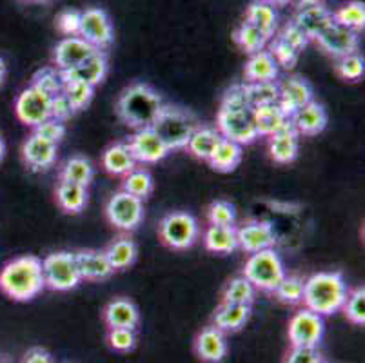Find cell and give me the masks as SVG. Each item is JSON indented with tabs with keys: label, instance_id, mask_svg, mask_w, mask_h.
I'll return each instance as SVG.
<instances>
[{
	"label": "cell",
	"instance_id": "6da1fadb",
	"mask_svg": "<svg viewBox=\"0 0 365 363\" xmlns=\"http://www.w3.org/2000/svg\"><path fill=\"white\" fill-rule=\"evenodd\" d=\"M217 129L222 138L233 140L242 148L260 138L257 133V124H255V108L245 98L242 84L233 86L224 95L217 116Z\"/></svg>",
	"mask_w": 365,
	"mask_h": 363
},
{
	"label": "cell",
	"instance_id": "7a4b0ae2",
	"mask_svg": "<svg viewBox=\"0 0 365 363\" xmlns=\"http://www.w3.org/2000/svg\"><path fill=\"white\" fill-rule=\"evenodd\" d=\"M44 289L42 260L38 256H19L0 269V291L15 302H31Z\"/></svg>",
	"mask_w": 365,
	"mask_h": 363
},
{
	"label": "cell",
	"instance_id": "3957f363",
	"mask_svg": "<svg viewBox=\"0 0 365 363\" xmlns=\"http://www.w3.org/2000/svg\"><path fill=\"white\" fill-rule=\"evenodd\" d=\"M164 100L155 88L137 82L125 88L117 100V116L131 129L151 128L160 113Z\"/></svg>",
	"mask_w": 365,
	"mask_h": 363
},
{
	"label": "cell",
	"instance_id": "277c9868",
	"mask_svg": "<svg viewBox=\"0 0 365 363\" xmlns=\"http://www.w3.org/2000/svg\"><path fill=\"white\" fill-rule=\"evenodd\" d=\"M347 295H349V289L341 272H317L305 280L302 304L305 309L317 315L331 316L341 311Z\"/></svg>",
	"mask_w": 365,
	"mask_h": 363
},
{
	"label": "cell",
	"instance_id": "5b68a950",
	"mask_svg": "<svg viewBox=\"0 0 365 363\" xmlns=\"http://www.w3.org/2000/svg\"><path fill=\"white\" fill-rule=\"evenodd\" d=\"M200 126V120L193 111L180 106L164 104L151 128L171 151H178V149H185L191 135Z\"/></svg>",
	"mask_w": 365,
	"mask_h": 363
},
{
	"label": "cell",
	"instance_id": "8992f818",
	"mask_svg": "<svg viewBox=\"0 0 365 363\" xmlns=\"http://www.w3.org/2000/svg\"><path fill=\"white\" fill-rule=\"evenodd\" d=\"M242 276H245L257 291L274 292L278 284L287 276V271L282 256L273 247L249 255Z\"/></svg>",
	"mask_w": 365,
	"mask_h": 363
},
{
	"label": "cell",
	"instance_id": "52a82bcc",
	"mask_svg": "<svg viewBox=\"0 0 365 363\" xmlns=\"http://www.w3.org/2000/svg\"><path fill=\"white\" fill-rule=\"evenodd\" d=\"M42 275L46 287L58 292L71 291L82 282L75 252L69 251H56L46 256L42 260Z\"/></svg>",
	"mask_w": 365,
	"mask_h": 363
},
{
	"label": "cell",
	"instance_id": "ba28073f",
	"mask_svg": "<svg viewBox=\"0 0 365 363\" xmlns=\"http://www.w3.org/2000/svg\"><path fill=\"white\" fill-rule=\"evenodd\" d=\"M158 235L169 249L185 251L193 247L200 236V225L191 213L173 211L162 218L158 225Z\"/></svg>",
	"mask_w": 365,
	"mask_h": 363
},
{
	"label": "cell",
	"instance_id": "9c48e42d",
	"mask_svg": "<svg viewBox=\"0 0 365 363\" xmlns=\"http://www.w3.org/2000/svg\"><path fill=\"white\" fill-rule=\"evenodd\" d=\"M144 200L129 195L125 191H117L106 204V216L109 224L118 231L133 232L144 222Z\"/></svg>",
	"mask_w": 365,
	"mask_h": 363
},
{
	"label": "cell",
	"instance_id": "30bf717a",
	"mask_svg": "<svg viewBox=\"0 0 365 363\" xmlns=\"http://www.w3.org/2000/svg\"><path fill=\"white\" fill-rule=\"evenodd\" d=\"M324 334V316L317 315V312L305 307L291 316L289 327H287L291 347H318Z\"/></svg>",
	"mask_w": 365,
	"mask_h": 363
},
{
	"label": "cell",
	"instance_id": "8fae6325",
	"mask_svg": "<svg viewBox=\"0 0 365 363\" xmlns=\"http://www.w3.org/2000/svg\"><path fill=\"white\" fill-rule=\"evenodd\" d=\"M78 36L84 39L97 51H106L115 42V26H113L108 11L102 8L84 9Z\"/></svg>",
	"mask_w": 365,
	"mask_h": 363
},
{
	"label": "cell",
	"instance_id": "7c38bea8",
	"mask_svg": "<svg viewBox=\"0 0 365 363\" xmlns=\"http://www.w3.org/2000/svg\"><path fill=\"white\" fill-rule=\"evenodd\" d=\"M51 95L42 89L29 86L19 95L15 102V113L22 124L29 128L41 126L44 120L51 118Z\"/></svg>",
	"mask_w": 365,
	"mask_h": 363
},
{
	"label": "cell",
	"instance_id": "4fadbf2b",
	"mask_svg": "<svg viewBox=\"0 0 365 363\" xmlns=\"http://www.w3.org/2000/svg\"><path fill=\"white\" fill-rule=\"evenodd\" d=\"M314 42H317L318 48H320L325 55L333 56V58H341V56L358 53L361 39L358 31H353V29L344 28V26L333 22L329 28H325L324 31L314 39Z\"/></svg>",
	"mask_w": 365,
	"mask_h": 363
},
{
	"label": "cell",
	"instance_id": "5bb4252c",
	"mask_svg": "<svg viewBox=\"0 0 365 363\" xmlns=\"http://www.w3.org/2000/svg\"><path fill=\"white\" fill-rule=\"evenodd\" d=\"M129 149L137 160V164H158L168 158L171 149L165 145L164 140L153 131V128L137 129L129 138Z\"/></svg>",
	"mask_w": 365,
	"mask_h": 363
},
{
	"label": "cell",
	"instance_id": "9a60e30c",
	"mask_svg": "<svg viewBox=\"0 0 365 363\" xmlns=\"http://www.w3.org/2000/svg\"><path fill=\"white\" fill-rule=\"evenodd\" d=\"M238 247L247 255L264 251V249H273L277 244V235L271 225V222L265 220H249L237 229Z\"/></svg>",
	"mask_w": 365,
	"mask_h": 363
},
{
	"label": "cell",
	"instance_id": "2e32d148",
	"mask_svg": "<svg viewBox=\"0 0 365 363\" xmlns=\"http://www.w3.org/2000/svg\"><path fill=\"white\" fill-rule=\"evenodd\" d=\"M278 91H280L278 106L289 118L298 109H302L305 104H309L311 100H314L313 86L304 76L298 75H291L282 80V82H278Z\"/></svg>",
	"mask_w": 365,
	"mask_h": 363
},
{
	"label": "cell",
	"instance_id": "e0dca14e",
	"mask_svg": "<svg viewBox=\"0 0 365 363\" xmlns=\"http://www.w3.org/2000/svg\"><path fill=\"white\" fill-rule=\"evenodd\" d=\"M97 49L89 46L81 36H64L56 42L55 49H53V66L62 73L69 71L82 64Z\"/></svg>",
	"mask_w": 365,
	"mask_h": 363
},
{
	"label": "cell",
	"instance_id": "ac0fdd59",
	"mask_svg": "<svg viewBox=\"0 0 365 363\" xmlns=\"http://www.w3.org/2000/svg\"><path fill=\"white\" fill-rule=\"evenodd\" d=\"M56 153L58 145L35 133H31L22 145V160L31 171H46L53 168L56 162Z\"/></svg>",
	"mask_w": 365,
	"mask_h": 363
},
{
	"label": "cell",
	"instance_id": "d6986e66",
	"mask_svg": "<svg viewBox=\"0 0 365 363\" xmlns=\"http://www.w3.org/2000/svg\"><path fill=\"white\" fill-rule=\"evenodd\" d=\"M329 122V115L324 104L311 100L309 104H305L304 108L298 109L293 116H291V126L294 131L300 136H317L325 131Z\"/></svg>",
	"mask_w": 365,
	"mask_h": 363
},
{
	"label": "cell",
	"instance_id": "ffe728a7",
	"mask_svg": "<svg viewBox=\"0 0 365 363\" xmlns=\"http://www.w3.org/2000/svg\"><path fill=\"white\" fill-rule=\"evenodd\" d=\"M227 338L215 325L202 329L195 338V354L204 363H220L227 356Z\"/></svg>",
	"mask_w": 365,
	"mask_h": 363
},
{
	"label": "cell",
	"instance_id": "44dd1931",
	"mask_svg": "<svg viewBox=\"0 0 365 363\" xmlns=\"http://www.w3.org/2000/svg\"><path fill=\"white\" fill-rule=\"evenodd\" d=\"M104 324L108 329H133L137 331L140 324V311L131 300L115 298L104 307L102 312Z\"/></svg>",
	"mask_w": 365,
	"mask_h": 363
},
{
	"label": "cell",
	"instance_id": "7402d4cb",
	"mask_svg": "<svg viewBox=\"0 0 365 363\" xmlns=\"http://www.w3.org/2000/svg\"><path fill=\"white\" fill-rule=\"evenodd\" d=\"M108 69L109 62L106 51H95L82 64L69 69V71L61 73L64 80H78V82H84V84L91 86V88H97L101 82H104L106 75H108Z\"/></svg>",
	"mask_w": 365,
	"mask_h": 363
},
{
	"label": "cell",
	"instance_id": "603a6c76",
	"mask_svg": "<svg viewBox=\"0 0 365 363\" xmlns=\"http://www.w3.org/2000/svg\"><path fill=\"white\" fill-rule=\"evenodd\" d=\"M75 258L82 280H86V282H104V280L111 278L113 272H115L104 251L84 249V251L75 252Z\"/></svg>",
	"mask_w": 365,
	"mask_h": 363
},
{
	"label": "cell",
	"instance_id": "cb8c5ba5",
	"mask_svg": "<svg viewBox=\"0 0 365 363\" xmlns=\"http://www.w3.org/2000/svg\"><path fill=\"white\" fill-rule=\"evenodd\" d=\"M280 75L277 60L267 49L249 55L244 66V82L245 84H258V82H277Z\"/></svg>",
	"mask_w": 365,
	"mask_h": 363
},
{
	"label": "cell",
	"instance_id": "d4e9b609",
	"mask_svg": "<svg viewBox=\"0 0 365 363\" xmlns=\"http://www.w3.org/2000/svg\"><path fill=\"white\" fill-rule=\"evenodd\" d=\"M294 24L309 36V40H314L325 28L333 24V11L325 4L307 6V8L298 9L293 19Z\"/></svg>",
	"mask_w": 365,
	"mask_h": 363
},
{
	"label": "cell",
	"instance_id": "484cf974",
	"mask_svg": "<svg viewBox=\"0 0 365 363\" xmlns=\"http://www.w3.org/2000/svg\"><path fill=\"white\" fill-rule=\"evenodd\" d=\"M300 151V135L293 126L282 129L277 135L269 136V155L277 164H293Z\"/></svg>",
	"mask_w": 365,
	"mask_h": 363
},
{
	"label": "cell",
	"instance_id": "4316f807",
	"mask_svg": "<svg viewBox=\"0 0 365 363\" xmlns=\"http://www.w3.org/2000/svg\"><path fill=\"white\" fill-rule=\"evenodd\" d=\"M251 318V305L220 304L213 315V325L224 334L242 331Z\"/></svg>",
	"mask_w": 365,
	"mask_h": 363
},
{
	"label": "cell",
	"instance_id": "83f0119b",
	"mask_svg": "<svg viewBox=\"0 0 365 363\" xmlns=\"http://www.w3.org/2000/svg\"><path fill=\"white\" fill-rule=\"evenodd\" d=\"M102 168L113 176H125L137 168V160L133 156L128 142L109 145L102 155Z\"/></svg>",
	"mask_w": 365,
	"mask_h": 363
},
{
	"label": "cell",
	"instance_id": "f1b7e54d",
	"mask_svg": "<svg viewBox=\"0 0 365 363\" xmlns=\"http://www.w3.org/2000/svg\"><path fill=\"white\" fill-rule=\"evenodd\" d=\"M255 124L258 136H273L282 129L289 128L291 118L282 111L278 104H269L255 108Z\"/></svg>",
	"mask_w": 365,
	"mask_h": 363
},
{
	"label": "cell",
	"instance_id": "f546056e",
	"mask_svg": "<svg viewBox=\"0 0 365 363\" xmlns=\"http://www.w3.org/2000/svg\"><path fill=\"white\" fill-rule=\"evenodd\" d=\"M56 204L68 215H81L84 208L88 205L89 193L88 188L78 184H71V182H62L58 184L55 191Z\"/></svg>",
	"mask_w": 365,
	"mask_h": 363
},
{
	"label": "cell",
	"instance_id": "4dcf8cb0",
	"mask_svg": "<svg viewBox=\"0 0 365 363\" xmlns=\"http://www.w3.org/2000/svg\"><path fill=\"white\" fill-rule=\"evenodd\" d=\"M204 245L207 251L217 255H231L238 249L237 227L225 225H209L204 232Z\"/></svg>",
	"mask_w": 365,
	"mask_h": 363
},
{
	"label": "cell",
	"instance_id": "1f68e13d",
	"mask_svg": "<svg viewBox=\"0 0 365 363\" xmlns=\"http://www.w3.org/2000/svg\"><path fill=\"white\" fill-rule=\"evenodd\" d=\"M242 156H244V151H242L240 144H237V142H233V140L222 138L207 162L215 171L231 173L240 165Z\"/></svg>",
	"mask_w": 365,
	"mask_h": 363
},
{
	"label": "cell",
	"instance_id": "d6a6232c",
	"mask_svg": "<svg viewBox=\"0 0 365 363\" xmlns=\"http://www.w3.org/2000/svg\"><path fill=\"white\" fill-rule=\"evenodd\" d=\"M220 140H222V135L218 133L217 128H211V126H200V128L191 135L185 149H187L195 158L207 162V160L211 158V155H213L215 149H217Z\"/></svg>",
	"mask_w": 365,
	"mask_h": 363
},
{
	"label": "cell",
	"instance_id": "836d02e7",
	"mask_svg": "<svg viewBox=\"0 0 365 363\" xmlns=\"http://www.w3.org/2000/svg\"><path fill=\"white\" fill-rule=\"evenodd\" d=\"M104 252L108 256L113 271H124V269L131 267L135 264V260L138 256V247L135 244V240H131L129 236H120V238L113 240Z\"/></svg>",
	"mask_w": 365,
	"mask_h": 363
},
{
	"label": "cell",
	"instance_id": "e575fe53",
	"mask_svg": "<svg viewBox=\"0 0 365 363\" xmlns=\"http://www.w3.org/2000/svg\"><path fill=\"white\" fill-rule=\"evenodd\" d=\"M245 22L253 24L255 28L273 39L278 28V13L273 6L265 4L262 0H253L245 13Z\"/></svg>",
	"mask_w": 365,
	"mask_h": 363
},
{
	"label": "cell",
	"instance_id": "d590c367",
	"mask_svg": "<svg viewBox=\"0 0 365 363\" xmlns=\"http://www.w3.org/2000/svg\"><path fill=\"white\" fill-rule=\"evenodd\" d=\"M61 180L62 182H71V184L84 185L89 188L95 178V168H93L91 160L86 158V156H71V158L66 160V164L61 169Z\"/></svg>",
	"mask_w": 365,
	"mask_h": 363
},
{
	"label": "cell",
	"instance_id": "8d00e7d4",
	"mask_svg": "<svg viewBox=\"0 0 365 363\" xmlns=\"http://www.w3.org/2000/svg\"><path fill=\"white\" fill-rule=\"evenodd\" d=\"M233 40L235 44H237L242 51L247 53V55H253V53L262 51V49L267 48L271 36H267L264 31H260V29L255 28L253 24H249V22H242V24L235 29Z\"/></svg>",
	"mask_w": 365,
	"mask_h": 363
},
{
	"label": "cell",
	"instance_id": "74e56055",
	"mask_svg": "<svg viewBox=\"0 0 365 363\" xmlns=\"http://www.w3.org/2000/svg\"><path fill=\"white\" fill-rule=\"evenodd\" d=\"M255 298H257V289L245 276L233 278L222 291V304L253 305Z\"/></svg>",
	"mask_w": 365,
	"mask_h": 363
},
{
	"label": "cell",
	"instance_id": "f35d334b",
	"mask_svg": "<svg viewBox=\"0 0 365 363\" xmlns=\"http://www.w3.org/2000/svg\"><path fill=\"white\" fill-rule=\"evenodd\" d=\"M153 189H155V182L148 169L135 168L131 173L124 176L122 182V191L129 193V195L137 196V198L145 200L151 196Z\"/></svg>",
	"mask_w": 365,
	"mask_h": 363
},
{
	"label": "cell",
	"instance_id": "ab89813d",
	"mask_svg": "<svg viewBox=\"0 0 365 363\" xmlns=\"http://www.w3.org/2000/svg\"><path fill=\"white\" fill-rule=\"evenodd\" d=\"M333 20L344 28L360 33L365 28V4L361 0H351L333 11Z\"/></svg>",
	"mask_w": 365,
	"mask_h": 363
},
{
	"label": "cell",
	"instance_id": "60d3db41",
	"mask_svg": "<svg viewBox=\"0 0 365 363\" xmlns=\"http://www.w3.org/2000/svg\"><path fill=\"white\" fill-rule=\"evenodd\" d=\"M245 93V98L253 108L260 106L278 104L280 91H278V82H258V84H242Z\"/></svg>",
	"mask_w": 365,
	"mask_h": 363
},
{
	"label": "cell",
	"instance_id": "b9f144b4",
	"mask_svg": "<svg viewBox=\"0 0 365 363\" xmlns=\"http://www.w3.org/2000/svg\"><path fill=\"white\" fill-rule=\"evenodd\" d=\"M62 93L71 102L75 111H82L91 104L93 96H95V88L84 84V82H78V80H64Z\"/></svg>",
	"mask_w": 365,
	"mask_h": 363
},
{
	"label": "cell",
	"instance_id": "7bdbcfd3",
	"mask_svg": "<svg viewBox=\"0 0 365 363\" xmlns=\"http://www.w3.org/2000/svg\"><path fill=\"white\" fill-rule=\"evenodd\" d=\"M304 285L305 282L300 276H285L274 289V296L285 305H298L304 298Z\"/></svg>",
	"mask_w": 365,
	"mask_h": 363
},
{
	"label": "cell",
	"instance_id": "ee69618b",
	"mask_svg": "<svg viewBox=\"0 0 365 363\" xmlns=\"http://www.w3.org/2000/svg\"><path fill=\"white\" fill-rule=\"evenodd\" d=\"M267 46H269L267 51L273 55L274 60H277L278 68L293 69L294 66L298 64L300 51H298V49H294L291 44H287V42H285L284 39H280L278 35L269 40Z\"/></svg>",
	"mask_w": 365,
	"mask_h": 363
},
{
	"label": "cell",
	"instance_id": "f6af8a7d",
	"mask_svg": "<svg viewBox=\"0 0 365 363\" xmlns=\"http://www.w3.org/2000/svg\"><path fill=\"white\" fill-rule=\"evenodd\" d=\"M341 311H344L345 318L349 319L351 324L358 325V327H364L365 325V287L364 285L349 291Z\"/></svg>",
	"mask_w": 365,
	"mask_h": 363
},
{
	"label": "cell",
	"instance_id": "bcb514c9",
	"mask_svg": "<svg viewBox=\"0 0 365 363\" xmlns=\"http://www.w3.org/2000/svg\"><path fill=\"white\" fill-rule=\"evenodd\" d=\"M31 86L42 89L48 95L55 96L58 93H62L64 88V78H62V73L55 68V66H48V68H42L33 75Z\"/></svg>",
	"mask_w": 365,
	"mask_h": 363
},
{
	"label": "cell",
	"instance_id": "7dc6e473",
	"mask_svg": "<svg viewBox=\"0 0 365 363\" xmlns=\"http://www.w3.org/2000/svg\"><path fill=\"white\" fill-rule=\"evenodd\" d=\"M334 71H336V75L340 76L341 80H347V82H356V80H360L365 73L364 56H361L360 53H353V55L336 58Z\"/></svg>",
	"mask_w": 365,
	"mask_h": 363
},
{
	"label": "cell",
	"instance_id": "c3c4849f",
	"mask_svg": "<svg viewBox=\"0 0 365 363\" xmlns=\"http://www.w3.org/2000/svg\"><path fill=\"white\" fill-rule=\"evenodd\" d=\"M207 222L209 225H231L237 224V208L227 200H217L209 205L207 209Z\"/></svg>",
	"mask_w": 365,
	"mask_h": 363
},
{
	"label": "cell",
	"instance_id": "681fc988",
	"mask_svg": "<svg viewBox=\"0 0 365 363\" xmlns=\"http://www.w3.org/2000/svg\"><path fill=\"white\" fill-rule=\"evenodd\" d=\"M81 22H82L81 9L68 8L56 15L55 28L56 31L64 36H78V33H81Z\"/></svg>",
	"mask_w": 365,
	"mask_h": 363
},
{
	"label": "cell",
	"instance_id": "f907efd6",
	"mask_svg": "<svg viewBox=\"0 0 365 363\" xmlns=\"http://www.w3.org/2000/svg\"><path fill=\"white\" fill-rule=\"evenodd\" d=\"M108 345L115 352H131L137 347V332L133 329H108Z\"/></svg>",
	"mask_w": 365,
	"mask_h": 363
},
{
	"label": "cell",
	"instance_id": "816d5d0a",
	"mask_svg": "<svg viewBox=\"0 0 365 363\" xmlns=\"http://www.w3.org/2000/svg\"><path fill=\"white\" fill-rule=\"evenodd\" d=\"M33 133L58 145L62 142V138L66 136V126L64 122H58V120L55 118H48L44 120L41 126L33 128Z\"/></svg>",
	"mask_w": 365,
	"mask_h": 363
},
{
	"label": "cell",
	"instance_id": "f5cc1de1",
	"mask_svg": "<svg viewBox=\"0 0 365 363\" xmlns=\"http://www.w3.org/2000/svg\"><path fill=\"white\" fill-rule=\"evenodd\" d=\"M278 36H280V39H284L287 44H291L294 49H298L300 53L304 51V49L307 48V44L311 42L309 36L305 35V33L302 31V29L298 28L297 24H294L293 20H291V22H287V24L284 26V29H282L280 35H278Z\"/></svg>",
	"mask_w": 365,
	"mask_h": 363
},
{
	"label": "cell",
	"instance_id": "db71d44e",
	"mask_svg": "<svg viewBox=\"0 0 365 363\" xmlns=\"http://www.w3.org/2000/svg\"><path fill=\"white\" fill-rule=\"evenodd\" d=\"M322 354L318 347H291L284 363H320Z\"/></svg>",
	"mask_w": 365,
	"mask_h": 363
},
{
	"label": "cell",
	"instance_id": "11a10c76",
	"mask_svg": "<svg viewBox=\"0 0 365 363\" xmlns=\"http://www.w3.org/2000/svg\"><path fill=\"white\" fill-rule=\"evenodd\" d=\"M75 109H73L71 102L66 98L64 93H58L51 98V118L58 120V122H66V120L71 118L75 115Z\"/></svg>",
	"mask_w": 365,
	"mask_h": 363
},
{
	"label": "cell",
	"instance_id": "9f6ffc18",
	"mask_svg": "<svg viewBox=\"0 0 365 363\" xmlns=\"http://www.w3.org/2000/svg\"><path fill=\"white\" fill-rule=\"evenodd\" d=\"M22 363H55V359L44 347H31L22 358Z\"/></svg>",
	"mask_w": 365,
	"mask_h": 363
},
{
	"label": "cell",
	"instance_id": "6f0895ef",
	"mask_svg": "<svg viewBox=\"0 0 365 363\" xmlns=\"http://www.w3.org/2000/svg\"><path fill=\"white\" fill-rule=\"evenodd\" d=\"M294 4H297L298 9L307 8V6H317V4H324V0H293Z\"/></svg>",
	"mask_w": 365,
	"mask_h": 363
},
{
	"label": "cell",
	"instance_id": "680465c9",
	"mask_svg": "<svg viewBox=\"0 0 365 363\" xmlns=\"http://www.w3.org/2000/svg\"><path fill=\"white\" fill-rule=\"evenodd\" d=\"M6 76H8V66H6V60L0 56V88L4 86Z\"/></svg>",
	"mask_w": 365,
	"mask_h": 363
},
{
	"label": "cell",
	"instance_id": "91938a15",
	"mask_svg": "<svg viewBox=\"0 0 365 363\" xmlns=\"http://www.w3.org/2000/svg\"><path fill=\"white\" fill-rule=\"evenodd\" d=\"M262 2H265V4L273 6L274 9L277 8H284V6H289L293 0H262Z\"/></svg>",
	"mask_w": 365,
	"mask_h": 363
},
{
	"label": "cell",
	"instance_id": "94428289",
	"mask_svg": "<svg viewBox=\"0 0 365 363\" xmlns=\"http://www.w3.org/2000/svg\"><path fill=\"white\" fill-rule=\"evenodd\" d=\"M4 156H6V142L4 138H2V135H0V164H2Z\"/></svg>",
	"mask_w": 365,
	"mask_h": 363
},
{
	"label": "cell",
	"instance_id": "6125c7cd",
	"mask_svg": "<svg viewBox=\"0 0 365 363\" xmlns=\"http://www.w3.org/2000/svg\"><path fill=\"white\" fill-rule=\"evenodd\" d=\"M22 2H28V4H46L49 0H22Z\"/></svg>",
	"mask_w": 365,
	"mask_h": 363
},
{
	"label": "cell",
	"instance_id": "be15d7a7",
	"mask_svg": "<svg viewBox=\"0 0 365 363\" xmlns=\"http://www.w3.org/2000/svg\"><path fill=\"white\" fill-rule=\"evenodd\" d=\"M0 363H9V362H6V359H0Z\"/></svg>",
	"mask_w": 365,
	"mask_h": 363
},
{
	"label": "cell",
	"instance_id": "e7e4bbea",
	"mask_svg": "<svg viewBox=\"0 0 365 363\" xmlns=\"http://www.w3.org/2000/svg\"><path fill=\"white\" fill-rule=\"evenodd\" d=\"M320 363H325V362H324V359H322V362H320Z\"/></svg>",
	"mask_w": 365,
	"mask_h": 363
}]
</instances>
